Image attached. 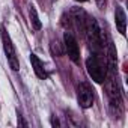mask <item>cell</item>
<instances>
[{
	"label": "cell",
	"instance_id": "8fae6325",
	"mask_svg": "<svg viewBox=\"0 0 128 128\" xmlns=\"http://www.w3.org/2000/svg\"><path fill=\"white\" fill-rule=\"evenodd\" d=\"M76 2H88V0H76Z\"/></svg>",
	"mask_w": 128,
	"mask_h": 128
},
{
	"label": "cell",
	"instance_id": "8992f818",
	"mask_svg": "<svg viewBox=\"0 0 128 128\" xmlns=\"http://www.w3.org/2000/svg\"><path fill=\"white\" fill-rule=\"evenodd\" d=\"M30 62H32V68H33L36 77L41 78V80H47L48 78V72H47V70L44 66V63L41 62V59L36 54H30Z\"/></svg>",
	"mask_w": 128,
	"mask_h": 128
},
{
	"label": "cell",
	"instance_id": "ba28073f",
	"mask_svg": "<svg viewBox=\"0 0 128 128\" xmlns=\"http://www.w3.org/2000/svg\"><path fill=\"white\" fill-rule=\"evenodd\" d=\"M29 15H30L32 27H33L35 30H41L42 24H41V20H39V17H38V12H36V9H35L33 6H32V8H30V11H29Z\"/></svg>",
	"mask_w": 128,
	"mask_h": 128
},
{
	"label": "cell",
	"instance_id": "52a82bcc",
	"mask_svg": "<svg viewBox=\"0 0 128 128\" xmlns=\"http://www.w3.org/2000/svg\"><path fill=\"white\" fill-rule=\"evenodd\" d=\"M114 18H116V27H118L119 33H120V35H125V29H126V15H125L124 9H122L120 6H116Z\"/></svg>",
	"mask_w": 128,
	"mask_h": 128
},
{
	"label": "cell",
	"instance_id": "5b68a950",
	"mask_svg": "<svg viewBox=\"0 0 128 128\" xmlns=\"http://www.w3.org/2000/svg\"><path fill=\"white\" fill-rule=\"evenodd\" d=\"M94 89L89 83L83 82L77 86V100H78V104L83 107V108H89L92 107L94 104Z\"/></svg>",
	"mask_w": 128,
	"mask_h": 128
},
{
	"label": "cell",
	"instance_id": "9c48e42d",
	"mask_svg": "<svg viewBox=\"0 0 128 128\" xmlns=\"http://www.w3.org/2000/svg\"><path fill=\"white\" fill-rule=\"evenodd\" d=\"M51 51H53V54H56V56H62V54H63V50L60 48V44H59L57 41H53V42H51Z\"/></svg>",
	"mask_w": 128,
	"mask_h": 128
},
{
	"label": "cell",
	"instance_id": "3957f363",
	"mask_svg": "<svg viewBox=\"0 0 128 128\" xmlns=\"http://www.w3.org/2000/svg\"><path fill=\"white\" fill-rule=\"evenodd\" d=\"M2 42H3V50H5V54H6V59H8L9 66H11L14 71H18V70H20L18 56H17L15 47H14V44H12V39H11V36H9V33L6 32L5 27H2Z\"/></svg>",
	"mask_w": 128,
	"mask_h": 128
},
{
	"label": "cell",
	"instance_id": "277c9868",
	"mask_svg": "<svg viewBox=\"0 0 128 128\" xmlns=\"http://www.w3.org/2000/svg\"><path fill=\"white\" fill-rule=\"evenodd\" d=\"M63 47H65V51L68 54V57L74 62L78 63L80 62V48H78V42L76 39V36L71 32H65L63 35Z\"/></svg>",
	"mask_w": 128,
	"mask_h": 128
},
{
	"label": "cell",
	"instance_id": "6da1fadb",
	"mask_svg": "<svg viewBox=\"0 0 128 128\" xmlns=\"http://www.w3.org/2000/svg\"><path fill=\"white\" fill-rule=\"evenodd\" d=\"M83 30L86 33L88 42L89 45L98 51L102 47V41H101V30L98 27V23L94 17H84V23H83Z\"/></svg>",
	"mask_w": 128,
	"mask_h": 128
},
{
	"label": "cell",
	"instance_id": "30bf717a",
	"mask_svg": "<svg viewBox=\"0 0 128 128\" xmlns=\"http://www.w3.org/2000/svg\"><path fill=\"white\" fill-rule=\"evenodd\" d=\"M95 2H96V5H98L100 9H106V6H107V0H95Z\"/></svg>",
	"mask_w": 128,
	"mask_h": 128
},
{
	"label": "cell",
	"instance_id": "7a4b0ae2",
	"mask_svg": "<svg viewBox=\"0 0 128 128\" xmlns=\"http://www.w3.org/2000/svg\"><path fill=\"white\" fill-rule=\"evenodd\" d=\"M86 70H88L89 77L95 83H104V80L107 77V70L96 54H92L86 59Z\"/></svg>",
	"mask_w": 128,
	"mask_h": 128
}]
</instances>
